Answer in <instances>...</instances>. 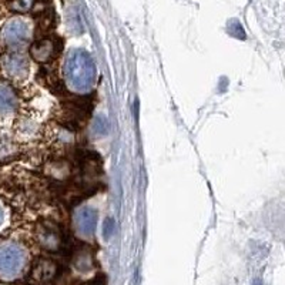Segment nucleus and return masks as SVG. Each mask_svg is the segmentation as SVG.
I'll return each mask as SVG.
<instances>
[{"label": "nucleus", "mask_w": 285, "mask_h": 285, "mask_svg": "<svg viewBox=\"0 0 285 285\" xmlns=\"http://www.w3.org/2000/svg\"><path fill=\"white\" fill-rule=\"evenodd\" d=\"M10 103H12V100L9 97L8 91L5 88H0V111H8Z\"/></svg>", "instance_id": "1"}, {"label": "nucleus", "mask_w": 285, "mask_h": 285, "mask_svg": "<svg viewBox=\"0 0 285 285\" xmlns=\"http://www.w3.org/2000/svg\"><path fill=\"white\" fill-rule=\"evenodd\" d=\"M0 218H2V211H0Z\"/></svg>", "instance_id": "2"}]
</instances>
